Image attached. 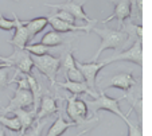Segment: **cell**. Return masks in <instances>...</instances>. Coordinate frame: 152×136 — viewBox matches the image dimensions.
Wrapping results in <instances>:
<instances>
[{
    "label": "cell",
    "instance_id": "obj_1",
    "mask_svg": "<svg viewBox=\"0 0 152 136\" xmlns=\"http://www.w3.org/2000/svg\"><path fill=\"white\" fill-rule=\"evenodd\" d=\"M90 31L96 32L98 37L101 38V45L97 49V51L93 54L92 62H96L98 59L102 51L105 50H123L126 42L129 41V37L126 32L123 30H116V29H109V27H92Z\"/></svg>",
    "mask_w": 152,
    "mask_h": 136
},
{
    "label": "cell",
    "instance_id": "obj_2",
    "mask_svg": "<svg viewBox=\"0 0 152 136\" xmlns=\"http://www.w3.org/2000/svg\"><path fill=\"white\" fill-rule=\"evenodd\" d=\"M121 100H124V97L113 99V97L106 96L104 90H101L100 94H98L94 100H88V101H85V102H86V105H88V109L90 110L93 117H94V116L97 115V112H100V110H108V112H112L113 115L118 116L126 125H129L131 121H129V119H128V115H124L120 109V105H118V102H120Z\"/></svg>",
    "mask_w": 152,
    "mask_h": 136
},
{
    "label": "cell",
    "instance_id": "obj_3",
    "mask_svg": "<svg viewBox=\"0 0 152 136\" xmlns=\"http://www.w3.org/2000/svg\"><path fill=\"white\" fill-rule=\"evenodd\" d=\"M31 55V54H30ZM32 64L34 67H37L43 75H46L47 78L50 80L51 85L54 86L55 84V77L57 73L61 67V57H54L51 54H45V55H31Z\"/></svg>",
    "mask_w": 152,
    "mask_h": 136
},
{
    "label": "cell",
    "instance_id": "obj_4",
    "mask_svg": "<svg viewBox=\"0 0 152 136\" xmlns=\"http://www.w3.org/2000/svg\"><path fill=\"white\" fill-rule=\"evenodd\" d=\"M86 1H82V3H77L75 0H66L63 3H45L46 7H50L53 10H59V11H66L69 12L70 15L75 18V20H82V22H86L89 24H96L97 20H93L88 16L85 11H83V7H85Z\"/></svg>",
    "mask_w": 152,
    "mask_h": 136
},
{
    "label": "cell",
    "instance_id": "obj_5",
    "mask_svg": "<svg viewBox=\"0 0 152 136\" xmlns=\"http://www.w3.org/2000/svg\"><path fill=\"white\" fill-rule=\"evenodd\" d=\"M117 61H125V62H132V64L141 66L143 64V46H141V41L140 39H136L133 42L132 47L124 50V51L118 53V54H113L110 57L105 58L104 59V64H113V62Z\"/></svg>",
    "mask_w": 152,
    "mask_h": 136
},
{
    "label": "cell",
    "instance_id": "obj_6",
    "mask_svg": "<svg viewBox=\"0 0 152 136\" xmlns=\"http://www.w3.org/2000/svg\"><path fill=\"white\" fill-rule=\"evenodd\" d=\"M137 84L133 77L132 73H117V74L112 75L109 78L104 80L100 82V89L104 90L106 88H116L123 92H128L129 89H132L135 85Z\"/></svg>",
    "mask_w": 152,
    "mask_h": 136
},
{
    "label": "cell",
    "instance_id": "obj_7",
    "mask_svg": "<svg viewBox=\"0 0 152 136\" xmlns=\"http://www.w3.org/2000/svg\"><path fill=\"white\" fill-rule=\"evenodd\" d=\"M75 66H77V69L81 72V74H82V77H83V81L88 84V86H89L90 89L96 90V80H97L98 73L105 67V64H104L102 61L101 62H97V61L88 62V64H85V62H80L75 59Z\"/></svg>",
    "mask_w": 152,
    "mask_h": 136
},
{
    "label": "cell",
    "instance_id": "obj_8",
    "mask_svg": "<svg viewBox=\"0 0 152 136\" xmlns=\"http://www.w3.org/2000/svg\"><path fill=\"white\" fill-rule=\"evenodd\" d=\"M10 59H11L12 67H16L18 72L23 73V74H30L32 72L34 64H32L31 55L27 50L14 47V53L10 55Z\"/></svg>",
    "mask_w": 152,
    "mask_h": 136
},
{
    "label": "cell",
    "instance_id": "obj_9",
    "mask_svg": "<svg viewBox=\"0 0 152 136\" xmlns=\"http://www.w3.org/2000/svg\"><path fill=\"white\" fill-rule=\"evenodd\" d=\"M32 104H34V99H32L31 92L16 88L12 100L8 102V105H6V107L1 109V113L7 115V113H11L12 110H15V109H19V108H28V107H31Z\"/></svg>",
    "mask_w": 152,
    "mask_h": 136
},
{
    "label": "cell",
    "instance_id": "obj_10",
    "mask_svg": "<svg viewBox=\"0 0 152 136\" xmlns=\"http://www.w3.org/2000/svg\"><path fill=\"white\" fill-rule=\"evenodd\" d=\"M14 15V23H15V32H14V37L7 41L12 47H19V49H24L26 45H28L30 42V35H28V31H27L26 26H24L23 20H20L18 15L15 12H12Z\"/></svg>",
    "mask_w": 152,
    "mask_h": 136
},
{
    "label": "cell",
    "instance_id": "obj_11",
    "mask_svg": "<svg viewBox=\"0 0 152 136\" xmlns=\"http://www.w3.org/2000/svg\"><path fill=\"white\" fill-rule=\"evenodd\" d=\"M58 112H59V107L57 104V99L50 94H45L40 99L39 107H38L37 115H35V121L47 119V117H50V116H53L54 113Z\"/></svg>",
    "mask_w": 152,
    "mask_h": 136
},
{
    "label": "cell",
    "instance_id": "obj_12",
    "mask_svg": "<svg viewBox=\"0 0 152 136\" xmlns=\"http://www.w3.org/2000/svg\"><path fill=\"white\" fill-rule=\"evenodd\" d=\"M112 1H113V4H115L113 14L110 15V16L102 19L100 23L105 24V23H108V22L113 20V19H116L117 22L123 23V22H125V19L131 18V15H132V12H131V0H112Z\"/></svg>",
    "mask_w": 152,
    "mask_h": 136
},
{
    "label": "cell",
    "instance_id": "obj_13",
    "mask_svg": "<svg viewBox=\"0 0 152 136\" xmlns=\"http://www.w3.org/2000/svg\"><path fill=\"white\" fill-rule=\"evenodd\" d=\"M54 85H58L59 88H62V89L67 90V92H70L72 94H74V96L88 94V96H90V97H94V99L98 96V93L96 92V90L90 89V88L88 86V84H86L85 81L75 82V81H70V80H66L65 82L55 81Z\"/></svg>",
    "mask_w": 152,
    "mask_h": 136
},
{
    "label": "cell",
    "instance_id": "obj_14",
    "mask_svg": "<svg viewBox=\"0 0 152 136\" xmlns=\"http://www.w3.org/2000/svg\"><path fill=\"white\" fill-rule=\"evenodd\" d=\"M49 19V24L53 27V30L57 32H73V31H85L86 34L92 30L93 24H85V26H77V24H72V23H67V22H63V20H59L57 18L51 16L49 15L47 16Z\"/></svg>",
    "mask_w": 152,
    "mask_h": 136
},
{
    "label": "cell",
    "instance_id": "obj_15",
    "mask_svg": "<svg viewBox=\"0 0 152 136\" xmlns=\"http://www.w3.org/2000/svg\"><path fill=\"white\" fill-rule=\"evenodd\" d=\"M75 97L77 96L72 94V96H67L66 97V101H67V105H66V115L69 116V119L72 120L73 123H75L77 125H81L83 124V123H90V121H98V116L97 117H93V119H89V120H85L82 119L80 116V113H78L77 108H75Z\"/></svg>",
    "mask_w": 152,
    "mask_h": 136
},
{
    "label": "cell",
    "instance_id": "obj_16",
    "mask_svg": "<svg viewBox=\"0 0 152 136\" xmlns=\"http://www.w3.org/2000/svg\"><path fill=\"white\" fill-rule=\"evenodd\" d=\"M24 26H26L27 31H28V35H30V41L35 39L38 34L40 31H43V29H46L49 26V19L43 16H38V18H34V19H30V20H26L23 22Z\"/></svg>",
    "mask_w": 152,
    "mask_h": 136
},
{
    "label": "cell",
    "instance_id": "obj_17",
    "mask_svg": "<svg viewBox=\"0 0 152 136\" xmlns=\"http://www.w3.org/2000/svg\"><path fill=\"white\" fill-rule=\"evenodd\" d=\"M11 115L16 116L18 119H19L20 125H22V131H20V132L23 133V132H26L31 125H34L37 112H35V110H27L26 108H19V109L12 110Z\"/></svg>",
    "mask_w": 152,
    "mask_h": 136
},
{
    "label": "cell",
    "instance_id": "obj_18",
    "mask_svg": "<svg viewBox=\"0 0 152 136\" xmlns=\"http://www.w3.org/2000/svg\"><path fill=\"white\" fill-rule=\"evenodd\" d=\"M73 127H77V124L73 121H67V120L63 119L62 115H58L57 120H55L51 127L49 128L46 136H62L67 129H70V128H73Z\"/></svg>",
    "mask_w": 152,
    "mask_h": 136
},
{
    "label": "cell",
    "instance_id": "obj_19",
    "mask_svg": "<svg viewBox=\"0 0 152 136\" xmlns=\"http://www.w3.org/2000/svg\"><path fill=\"white\" fill-rule=\"evenodd\" d=\"M121 26H123V31L126 32L129 37V39H143V26L139 23H133V22H123L121 23Z\"/></svg>",
    "mask_w": 152,
    "mask_h": 136
},
{
    "label": "cell",
    "instance_id": "obj_20",
    "mask_svg": "<svg viewBox=\"0 0 152 136\" xmlns=\"http://www.w3.org/2000/svg\"><path fill=\"white\" fill-rule=\"evenodd\" d=\"M39 43L45 45V46H49V47H57L63 43V37L61 35V32L51 30V31H47L46 34L40 38Z\"/></svg>",
    "mask_w": 152,
    "mask_h": 136
},
{
    "label": "cell",
    "instance_id": "obj_21",
    "mask_svg": "<svg viewBox=\"0 0 152 136\" xmlns=\"http://www.w3.org/2000/svg\"><path fill=\"white\" fill-rule=\"evenodd\" d=\"M0 124L7 129L12 131V132H20L22 131V125H20V121L16 116H7L0 113Z\"/></svg>",
    "mask_w": 152,
    "mask_h": 136
},
{
    "label": "cell",
    "instance_id": "obj_22",
    "mask_svg": "<svg viewBox=\"0 0 152 136\" xmlns=\"http://www.w3.org/2000/svg\"><path fill=\"white\" fill-rule=\"evenodd\" d=\"M51 49L53 47H49V46H45L42 43H28L24 46V50L30 53L31 55H45V54H50L51 53Z\"/></svg>",
    "mask_w": 152,
    "mask_h": 136
},
{
    "label": "cell",
    "instance_id": "obj_23",
    "mask_svg": "<svg viewBox=\"0 0 152 136\" xmlns=\"http://www.w3.org/2000/svg\"><path fill=\"white\" fill-rule=\"evenodd\" d=\"M35 123H37V124H35V125H31V127H30L26 131V132L22 133V136H40V135H42V129H43V127L46 125L47 120L45 119V120H39V121H35Z\"/></svg>",
    "mask_w": 152,
    "mask_h": 136
},
{
    "label": "cell",
    "instance_id": "obj_24",
    "mask_svg": "<svg viewBox=\"0 0 152 136\" xmlns=\"http://www.w3.org/2000/svg\"><path fill=\"white\" fill-rule=\"evenodd\" d=\"M61 66L63 67L65 70H69L75 67V58L73 57V53H67L63 58H61Z\"/></svg>",
    "mask_w": 152,
    "mask_h": 136
},
{
    "label": "cell",
    "instance_id": "obj_25",
    "mask_svg": "<svg viewBox=\"0 0 152 136\" xmlns=\"http://www.w3.org/2000/svg\"><path fill=\"white\" fill-rule=\"evenodd\" d=\"M51 16L57 18V19H59V20H63V22H67V23L75 24V18L73 16V15H70L69 12H66V11H59V10H57V12L51 14Z\"/></svg>",
    "mask_w": 152,
    "mask_h": 136
},
{
    "label": "cell",
    "instance_id": "obj_26",
    "mask_svg": "<svg viewBox=\"0 0 152 136\" xmlns=\"http://www.w3.org/2000/svg\"><path fill=\"white\" fill-rule=\"evenodd\" d=\"M75 108H77L78 113H80V116L82 117V119L86 120V116H88V113H89V109H88V105H86L85 100L82 99H78V97H75Z\"/></svg>",
    "mask_w": 152,
    "mask_h": 136
},
{
    "label": "cell",
    "instance_id": "obj_27",
    "mask_svg": "<svg viewBox=\"0 0 152 136\" xmlns=\"http://www.w3.org/2000/svg\"><path fill=\"white\" fill-rule=\"evenodd\" d=\"M66 80H70V81H75V82H81L83 81V77L81 74V72L77 69V66L73 67V69L66 70Z\"/></svg>",
    "mask_w": 152,
    "mask_h": 136
},
{
    "label": "cell",
    "instance_id": "obj_28",
    "mask_svg": "<svg viewBox=\"0 0 152 136\" xmlns=\"http://www.w3.org/2000/svg\"><path fill=\"white\" fill-rule=\"evenodd\" d=\"M14 27H15L14 20L6 18L1 14V11H0V30H3V31H11V30H14Z\"/></svg>",
    "mask_w": 152,
    "mask_h": 136
},
{
    "label": "cell",
    "instance_id": "obj_29",
    "mask_svg": "<svg viewBox=\"0 0 152 136\" xmlns=\"http://www.w3.org/2000/svg\"><path fill=\"white\" fill-rule=\"evenodd\" d=\"M11 67H1L0 69V89L6 88L7 85L10 84V80H8V70Z\"/></svg>",
    "mask_w": 152,
    "mask_h": 136
},
{
    "label": "cell",
    "instance_id": "obj_30",
    "mask_svg": "<svg viewBox=\"0 0 152 136\" xmlns=\"http://www.w3.org/2000/svg\"><path fill=\"white\" fill-rule=\"evenodd\" d=\"M128 127V136H141V128L140 125H133L132 123L129 125H126Z\"/></svg>",
    "mask_w": 152,
    "mask_h": 136
},
{
    "label": "cell",
    "instance_id": "obj_31",
    "mask_svg": "<svg viewBox=\"0 0 152 136\" xmlns=\"http://www.w3.org/2000/svg\"><path fill=\"white\" fill-rule=\"evenodd\" d=\"M0 62H7V64H11V59H10V57H4V55L0 54Z\"/></svg>",
    "mask_w": 152,
    "mask_h": 136
},
{
    "label": "cell",
    "instance_id": "obj_32",
    "mask_svg": "<svg viewBox=\"0 0 152 136\" xmlns=\"http://www.w3.org/2000/svg\"><path fill=\"white\" fill-rule=\"evenodd\" d=\"M1 67H12L11 64H7V62H0V69Z\"/></svg>",
    "mask_w": 152,
    "mask_h": 136
},
{
    "label": "cell",
    "instance_id": "obj_33",
    "mask_svg": "<svg viewBox=\"0 0 152 136\" xmlns=\"http://www.w3.org/2000/svg\"><path fill=\"white\" fill-rule=\"evenodd\" d=\"M89 131H90V128H89V129H82L80 133H77V135H75V136H82V135H85V133H88V132H89Z\"/></svg>",
    "mask_w": 152,
    "mask_h": 136
},
{
    "label": "cell",
    "instance_id": "obj_34",
    "mask_svg": "<svg viewBox=\"0 0 152 136\" xmlns=\"http://www.w3.org/2000/svg\"><path fill=\"white\" fill-rule=\"evenodd\" d=\"M0 136H6V132H4L3 127H0Z\"/></svg>",
    "mask_w": 152,
    "mask_h": 136
},
{
    "label": "cell",
    "instance_id": "obj_35",
    "mask_svg": "<svg viewBox=\"0 0 152 136\" xmlns=\"http://www.w3.org/2000/svg\"><path fill=\"white\" fill-rule=\"evenodd\" d=\"M14 1H19V0H14Z\"/></svg>",
    "mask_w": 152,
    "mask_h": 136
}]
</instances>
